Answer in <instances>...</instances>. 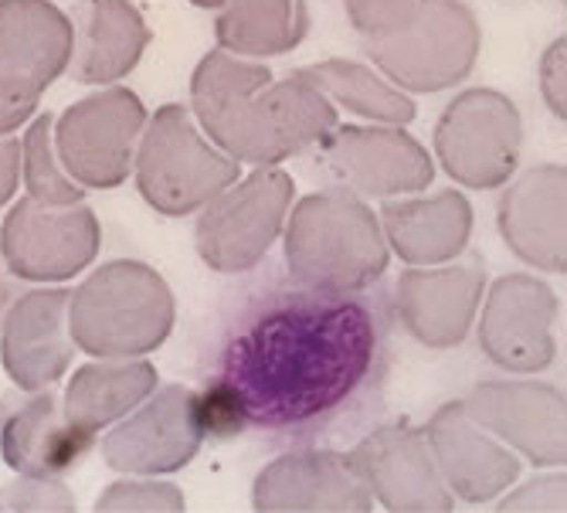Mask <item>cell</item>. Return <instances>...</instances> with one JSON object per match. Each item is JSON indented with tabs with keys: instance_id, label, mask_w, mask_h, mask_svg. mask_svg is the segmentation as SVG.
I'll return each mask as SVG.
<instances>
[{
	"instance_id": "6da1fadb",
	"label": "cell",
	"mask_w": 567,
	"mask_h": 513,
	"mask_svg": "<svg viewBox=\"0 0 567 513\" xmlns=\"http://www.w3.org/2000/svg\"><path fill=\"white\" fill-rule=\"evenodd\" d=\"M381 327L353 293L299 289L266 302L228 340L221 378L248 425L302 429L337 415L378 371Z\"/></svg>"
},
{
	"instance_id": "7a4b0ae2",
	"label": "cell",
	"mask_w": 567,
	"mask_h": 513,
	"mask_svg": "<svg viewBox=\"0 0 567 513\" xmlns=\"http://www.w3.org/2000/svg\"><path fill=\"white\" fill-rule=\"evenodd\" d=\"M190 110L238 164L276 167L302 150L323 143L337 126L333 102L299 75L272 79L262 62H248L215 48L190 75Z\"/></svg>"
},
{
	"instance_id": "3957f363",
	"label": "cell",
	"mask_w": 567,
	"mask_h": 513,
	"mask_svg": "<svg viewBox=\"0 0 567 513\" xmlns=\"http://www.w3.org/2000/svg\"><path fill=\"white\" fill-rule=\"evenodd\" d=\"M388 263L381 218L360 197L343 191L299 197L286 225V266L302 289L360 293L388 273Z\"/></svg>"
},
{
	"instance_id": "277c9868",
	"label": "cell",
	"mask_w": 567,
	"mask_h": 513,
	"mask_svg": "<svg viewBox=\"0 0 567 513\" xmlns=\"http://www.w3.org/2000/svg\"><path fill=\"white\" fill-rule=\"evenodd\" d=\"M174 293L167 279L136 259L95 269L69 299L75 347L92 357H143L174 330Z\"/></svg>"
},
{
	"instance_id": "5b68a950",
	"label": "cell",
	"mask_w": 567,
	"mask_h": 513,
	"mask_svg": "<svg viewBox=\"0 0 567 513\" xmlns=\"http://www.w3.org/2000/svg\"><path fill=\"white\" fill-rule=\"evenodd\" d=\"M133 167L143 201L167 218L200 212L241 177L238 161L208 140L181 102L161 106L143 126Z\"/></svg>"
},
{
	"instance_id": "8992f818",
	"label": "cell",
	"mask_w": 567,
	"mask_h": 513,
	"mask_svg": "<svg viewBox=\"0 0 567 513\" xmlns=\"http://www.w3.org/2000/svg\"><path fill=\"white\" fill-rule=\"evenodd\" d=\"M368 59L404 92H442L466 79L480 55V21L462 0H422L408 24L364 41Z\"/></svg>"
},
{
	"instance_id": "52a82bcc",
	"label": "cell",
	"mask_w": 567,
	"mask_h": 513,
	"mask_svg": "<svg viewBox=\"0 0 567 513\" xmlns=\"http://www.w3.org/2000/svg\"><path fill=\"white\" fill-rule=\"evenodd\" d=\"M292 194L296 184L286 171L259 167L204 204L194 228L204 266L228 276L259 266L289 218Z\"/></svg>"
},
{
	"instance_id": "ba28073f",
	"label": "cell",
	"mask_w": 567,
	"mask_h": 513,
	"mask_svg": "<svg viewBox=\"0 0 567 513\" xmlns=\"http://www.w3.org/2000/svg\"><path fill=\"white\" fill-rule=\"evenodd\" d=\"M524 123L496 89H466L455 95L435 126L439 164L452 181L473 191L499 187L520 164Z\"/></svg>"
},
{
	"instance_id": "9c48e42d",
	"label": "cell",
	"mask_w": 567,
	"mask_h": 513,
	"mask_svg": "<svg viewBox=\"0 0 567 513\" xmlns=\"http://www.w3.org/2000/svg\"><path fill=\"white\" fill-rule=\"evenodd\" d=\"M146 126V106L133 89L110 85L92 92L59 116L55 146L65 171L95 191H110L130 181L136 140Z\"/></svg>"
},
{
	"instance_id": "30bf717a",
	"label": "cell",
	"mask_w": 567,
	"mask_h": 513,
	"mask_svg": "<svg viewBox=\"0 0 567 513\" xmlns=\"http://www.w3.org/2000/svg\"><path fill=\"white\" fill-rule=\"evenodd\" d=\"M0 252L14 279L65 283L99 255V222L85 204L18 201L0 228Z\"/></svg>"
},
{
	"instance_id": "8fae6325",
	"label": "cell",
	"mask_w": 567,
	"mask_h": 513,
	"mask_svg": "<svg viewBox=\"0 0 567 513\" xmlns=\"http://www.w3.org/2000/svg\"><path fill=\"white\" fill-rule=\"evenodd\" d=\"M320 164L360 197H408L435 181L425 146L401 126H337L317 143Z\"/></svg>"
},
{
	"instance_id": "7c38bea8",
	"label": "cell",
	"mask_w": 567,
	"mask_h": 513,
	"mask_svg": "<svg viewBox=\"0 0 567 513\" xmlns=\"http://www.w3.org/2000/svg\"><path fill=\"white\" fill-rule=\"evenodd\" d=\"M190 394L184 384H167L143 398L120 425L102 439L106 466L126 476H167L200 452V429L194 422Z\"/></svg>"
},
{
	"instance_id": "4fadbf2b",
	"label": "cell",
	"mask_w": 567,
	"mask_h": 513,
	"mask_svg": "<svg viewBox=\"0 0 567 513\" xmlns=\"http://www.w3.org/2000/svg\"><path fill=\"white\" fill-rule=\"evenodd\" d=\"M95 435L75 425L48 388L0 394V459L18 476H65L92 452Z\"/></svg>"
},
{
	"instance_id": "5bb4252c",
	"label": "cell",
	"mask_w": 567,
	"mask_h": 513,
	"mask_svg": "<svg viewBox=\"0 0 567 513\" xmlns=\"http://www.w3.org/2000/svg\"><path fill=\"white\" fill-rule=\"evenodd\" d=\"M75 51V24L51 0H0V95L38 102Z\"/></svg>"
},
{
	"instance_id": "9a60e30c",
	"label": "cell",
	"mask_w": 567,
	"mask_h": 513,
	"mask_svg": "<svg viewBox=\"0 0 567 513\" xmlns=\"http://www.w3.org/2000/svg\"><path fill=\"white\" fill-rule=\"evenodd\" d=\"M560 302L534 276H503L489 286L483 317H480V347L503 371H544L554 361V324Z\"/></svg>"
},
{
	"instance_id": "2e32d148",
	"label": "cell",
	"mask_w": 567,
	"mask_h": 513,
	"mask_svg": "<svg viewBox=\"0 0 567 513\" xmlns=\"http://www.w3.org/2000/svg\"><path fill=\"white\" fill-rule=\"evenodd\" d=\"M486 289V269L480 255L462 263L404 269L394 289V306L404 330L425 347L449 350L466 340L480 299Z\"/></svg>"
},
{
	"instance_id": "e0dca14e",
	"label": "cell",
	"mask_w": 567,
	"mask_h": 513,
	"mask_svg": "<svg viewBox=\"0 0 567 513\" xmlns=\"http://www.w3.org/2000/svg\"><path fill=\"white\" fill-rule=\"evenodd\" d=\"M466 412L534 466H564V394L540 381H486L462 398Z\"/></svg>"
},
{
	"instance_id": "ac0fdd59",
	"label": "cell",
	"mask_w": 567,
	"mask_h": 513,
	"mask_svg": "<svg viewBox=\"0 0 567 513\" xmlns=\"http://www.w3.org/2000/svg\"><path fill=\"white\" fill-rule=\"evenodd\" d=\"M350 463L364 476L371 496L388 510L445 513L455 506V496L435 466L425 429H411L404 422L381 425L350 452Z\"/></svg>"
},
{
	"instance_id": "d6986e66",
	"label": "cell",
	"mask_w": 567,
	"mask_h": 513,
	"mask_svg": "<svg viewBox=\"0 0 567 513\" xmlns=\"http://www.w3.org/2000/svg\"><path fill=\"white\" fill-rule=\"evenodd\" d=\"M435 466L455 500L489 503L520 480V459L486 432L462 401H449L425 425Z\"/></svg>"
},
{
	"instance_id": "ffe728a7",
	"label": "cell",
	"mask_w": 567,
	"mask_h": 513,
	"mask_svg": "<svg viewBox=\"0 0 567 513\" xmlns=\"http://www.w3.org/2000/svg\"><path fill=\"white\" fill-rule=\"evenodd\" d=\"M69 289H31L4 314L0 361L18 388H51L75 357Z\"/></svg>"
},
{
	"instance_id": "44dd1931",
	"label": "cell",
	"mask_w": 567,
	"mask_h": 513,
	"mask_svg": "<svg viewBox=\"0 0 567 513\" xmlns=\"http://www.w3.org/2000/svg\"><path fill=\"white\" fill-rule=\"evenodd\" d=\"M251 506L282 510H374V496L343 452H289L269 463L251 490Z\"/></svg>"
},
{
	"instance_id": "7402d4cb",
	"label": "cell",
	"mask_w": 567,
	"mask_h": 513,
	"mask_svg": "<svg viewBox=\"0 0 567 513\" xmlns=\"http://www.w3.org/2000/svg\"><path fill=\"white\" fill-rule=\"evenodd\" d=\"M567 174L560 164L534 167L517 177L499 197V235L520 263L564 273L567 269Z\"/></svg>"
},
{
	"instance_id": "603a6c76",
	"label": "cell",
	"mask_w": 567,
	"mask_h": 513,
	"mask_svg": "<svg viewBox=\"0 0 567 513\" xmlns=\"http://www.w3.org/2000/svg\"><path fill=\"white\" fill-rule=\"evenodd\" d=\"M381 228L404 263L439 266L466 252L473 235V204L452 187L432 197L388 201L381 208Z\"/></svg>"
},
{
	"instance_id": "cb8c5ba5",
	"label": "cell",
	"mask_w": 567,
	"mask_h": 513,
	"mask_svg": "<svg viewBox=\"0 0 567 513\" xmlns=\"http://www.w3.org/2000/svg\"><path fill=\"white\" fill-rule=\"evenodd\" d=\"M150 44V28L130 0H82L75 11L72 75L82 85H110L130 75Z\"/></svg>"
},
{
	"instance_id": "d4e9b609",
	"label": "cell",
	"mask_w": 567,
	"mask_h": 513,
	"mask_svg": "<svg viewBox=\"0 0 567 513\" xmlns=\"http://www.w3.org/2000/svg\"><path fill=\"white\" fill-rule=\"evenodd\" d=\"M161 384V375L140 357H102L99 365L75 371L65 391V412L85 432H102L126 419L133 408L150 398Z\"/></svg>"
},
{
	"instance_id": "484cf974",
	"label": "cell",
	"mask_w": 567,
	"mask_h": 513,
	"mask_svg": "<svg viewBox=\"0 0 567 513\" xmlns=\"http://www.w3.org/2000/svg\"><path fill=\"white\" fill-rule=\"evenodd\" d=\"M215 18V38L241 59L289 55L309 31L306 0H228Z\"/></svg>"
},
{
	"instance_id": "4316f807",
	"label": "cell",
	"mask_w": 567,
	"mask_h": 513,
	"mask_svg": "<svg viewBox=\"0 0 567 513\" xmlns=\"http://www.w3.org/2000/svg\"><path fill=\"white\" fill-rule=\"evenodd\" d=\"M296 75L313 89H320L330 102H337L347 113L374 120V123L408 126L419 113L415 99H408L404 89H398L374 69L350 62V59H327L317 65L296 69Z\"/></svg>"
},
{
	"instance_id": "83f0119b",
	"label": "cell",
	"mask_w": 567,
	"mask_h": 513,
	"mask_svg": "<svg viewBox=\"0 0 567 513\" xmlns=\"http://www.w3.org/2000/svg\"><path fill=\"white\" fill-rule=\"evenodd\" d=\"M21 181L38 204H79L85 187L65 171L55 146V116L41 113L21 140Z\"/></svg>"
},
{
	"instance_id": "f1b7e54d",
	"label": "cell",
	"mask_w": 567,
	"mask_h": 513,
	"mask_svg": "<svg viewBox=\"0 0 567 513\" xmlns=\"http://www.w3.org/2000/svg\"><path fill=\"white\" fill-rule=\"evenodd\" d=\"M190 408H194V422H197V429H200L204 439L225 442V439H235L245 429H251L245 408H241L238 391L225 378H218V381H212L204 391L190 394Z\"/></svg>"
},
{
	"instance_id": "f546056e",
	"label": "cell",
	"mask_w": 567,
	"mask_h": 513,
	"mask_svg": "<svg viewBox=\"0 0 567 513\" xmlns=\"http://www.w3.org/2000/svg\"><path fill=\"white\" fill-rule=\"evenodd\" d=\"M95 510H184V493L161 480H123L99 493Z\"/></svg>"
},
{
	"instance_id": "4dcf8cb0",
	"label": "cell",
	"mask_w": 567,
	"mask_h": 513,
	"mask_svg": "<svg viewBox=\"0 0 567 513\" xmlns=\"http://www.w3.org/2000/svg\"><path fill=\"white\" fill-rule=\"evenodd\" d=\"M347 18L360 38H384L411 21L422 0H343Z\"/></svg>"
},
{
	"instance_id": "1f68e13d",
	"label": "cell",
	"mask_w": 567,
	"mask_h": 513,
	"mask_svg": "<svg viewBox=\"0 0 567 513\" xmlns=\"http://www.w3.org/2000/svg\"><path fill=\"white\" fill-rule=\"evenodd\" d=\"M0 510H75V493L59 476H21L0 490Z\"/></svg>"
},
{
	"instance_id": "d6a6232c",
	"label": "cell",
	"mask_w": 567,
	"mask_h": 513,
	"mask_svg": "<svg viewBox=\"0 0 567 513\" xmlns=\"http://www.w3.org/2000/svg\"><path fill=\"white\" fill-rule=\"evenodd\" d=\"M499 510H564V476L530 480L524 490L503 496Z\"/></svg>"
},
{
	"instance_id": "836d02e7",
	"label": "cell",
	"mask_w": 567,
	"mask_h": 513,
	"mask_svg": "<svg viewBox=\"0 0 567 513\" xmlns=\"http://www.w3.org/2000/svg\"><path fill=\"white\" fill-rule=\"evenodd\" d=\"M564 38H557L547 51H544V59H540V92L547 99V106L554 110V116L564 120Z\"/></svg>"
},
{
	"instance_id": "e575fe53",
	"label": "cell",
	"mask_w": 567,
	"mask_h": 513,
	"mask_svg": "<svg viewBox=\"0 0 567 513\" xmlns=\"http://www.w3.org/2000/svg\"><path fill=\"white\" fill-rule=\"evenodd\" d=\"M21 184V140L0 136V208L14 197Z\"/></svg>"
},
{
	"instance_id": "d590c367",
	"label": "cell",
	"mask_w": 567,
	"mask_h": 513,
	"mask_svg": "<svg viewBox=\"0 0 567 513\" xmlns=\"http://www.w3.org/2000/svg\"><path fill=\"white\" fill-rule=\"evenodd\" d=\"M38 110V102H14L8 95H0V136H11L18 126H24Z\"/></svg>"
},
{
	"instance_id": "8d00e7d4",
	"label": "cell",
	"mask_w": 567,
	"mask_h": 513,
	"mask_svg": "<svg viewBox=\"0 0 567 513\" xmlns=\"http://www.w3.org/2000/svg\"><path fill=\"white\" fill-rule=\"evenodd\" d=\"M11 299H14V276H11V269L4 263V252H0V324H4Z\"/></svg>"
},
{
	"instance_id": "74e56055",
	"label": "cell",
	"mask_w": 567,
	"mask_h": 513,
	"mask_svg": "<svg viewBox=\"0 0 567 513\" xmlns=\"http://www.w3.org/2000/svg\"><path fill=\"white\" fill-rule=\"evenodd\" d=\"M194 8H204V11H218V8H225L228 0H190Z\"/></svg>"
}]
</instances>
